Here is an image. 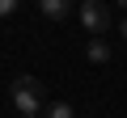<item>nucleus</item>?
<instances>
[{"mask_svg":"<svg viewBox=\"0 0 127 118\" xmlns=\"http://www.w3.org/2000/svg\"><path fill=\"white\" fill-rule=\"evenodd\" d=\"M9 101H13L21 114H34V118H38V110H42V101H47V89H42L38 76H17V80L9 84Z\"/></svg>","mask_w":127,"mask_h":118,"instance_id":"obj_1","label":"nucleus"},{"mask_svg":"<svg viewBox=\"0 0 127 118\" xmlns=\"http://www.w3.org/2000/svg\"><path fill=\"white\" fill-rule=\"evenodd\" d=\"M76 17H81V25L89 34H106L110 30V9L102 4V0H85V4L76 9Z\"/></svg>","mask_w":127,"mask_h":118,"instance_id":"obj_2","label":"nucleus"},{"mask_svg":"<svg viewBox=\"0 0 127 118\" xmlns=\"http://www.w3.org/2000/svg\"><path fill=\"white\" fill-rule=\"evenodd\" d=\"M38 13L51 17V21H59V17H68V13H72V4H68V0H38Z\"/></svg>","mask_w":127,"mask_h":118,"instance_id":"obj_3","label":"nucleus"},{"mask_svg":"<svg viewBox=\"0 0 127 118\" xmlns=\"http://www.w3.org/2000/svg\"><path fill=\"white\" fill-rule=\"evenodd\" d=\"M85 55H89V59H93V63H110V46H106V42H102V38H93V42H89V46H85Z\"/></svg>","mask_w":127,"mask_h":118,"instance_id":"obj_4","label":"nucleus"},{"mask_svg":"<svg viewBox=\"0 0 127 118\" xmlns=\"http://www.w3.org/2000/svg\"><path fill=\"white\" fill-rule=\"evenodd\" d=\"M42 118H76V110H72V105H64V101H51Z\"/></svg>","mask_w":127,"mask_h":118,"instance_id":"obj_5","label":"nucleus"},{"mask_svg":"<svg viewBox=\"0 0 127 118\" xmlns=\"http://www.w3.org/2000/svg\"><path fill=\"white\" fill-rule=\"evenodd\" d=\"M9 13H17V0H0V17H9Z\"/></svg>","mask_w":127,"mask_h":118,"instance_id":"obj_6","label":"nucleus"},{"mask_svg":"<svg viewBox=\"0 0 127 118\" xmlns=\"http://www.w3.org/2000/svg\"><path fill=\"white\" fill-rule=\"evenodd\" d=\"M119 34H123V38H127V17H123V25H119Z\"/></svg>","mask_w":127,"mask_h":118,"instance_id":"obj_7","label":"nucleus"},{"mask_svg":"<svg viewBox=\"0 0 127 118\" xmlns=\"http://www.w3.org/2000/svg\"><path fill=\"white\" fill-rule=\"evenodd\" d=\"M21 118H34V114H21Z\"/></svg>","mask_w":127,"mask_h":118,"instance_id":"obj_8","label":"nucleus"}]
</instances>
